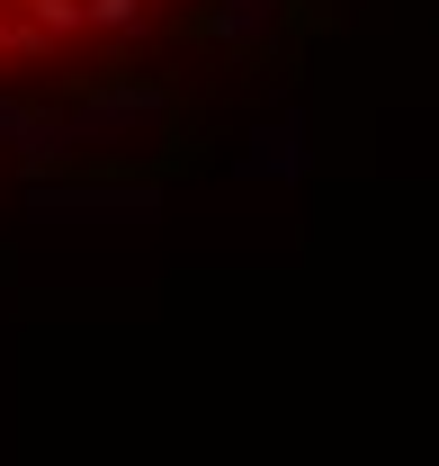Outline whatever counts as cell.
<instances>
[{"label":"cell","instance_id":"obj_1","mask_svg":"<svg viewBox=\"0 0 439 466\" xmlns=\"http://www.w3.org/2000/svg\"><path fill=\"white\" fill-rule=\"evenodd\" d=\"M144 0H0V18H18V27H36V36H63V27H117V18H135Z\"/></svg>","mask_w":439,"mask_h":466}]
</instances>
